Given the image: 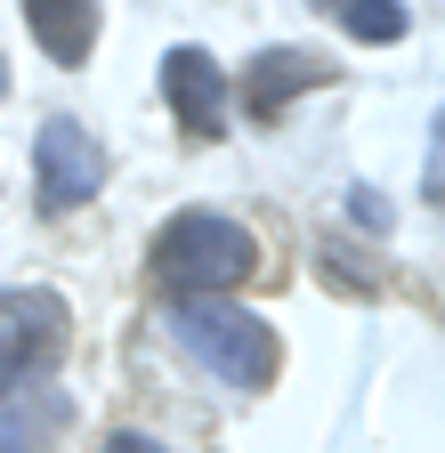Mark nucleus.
<instances>
[{"mask_svg": "<svg viewBox=\"0 0 445 453\" xmlns=\"http://www.w3.org/2000/svg\"><path fill=\"white\" fill-rule=\"evenodd\" d=\"M0 97H9V65H0Z\"/></svg>", "mask_w": 445, "mask_h": 453, "instance_id": "9b49d317", "label": "nucleus"}, {"mask_svg": "<svg viewBox=\"0 0 445 453\" xmlns=\"http://www.w3.org/2000/svg\"><path fill=\"white\" fill-rule=\"evenodd\" d=\"M97 187H105V146L73 122V113H49L41 138H33V195H41V211L65 219V211H81Z\"/></svg>", "mask_w": 445, "mask_h": 453, "instance_id": "20e7f679", "label": "nucleus"}, {"mask_svg": "<svg viewBox=\"0 0 445 453\" xmlns=\"http://www.w3.org/2000/svg\"><path fill=\"white\" fill-rule=\"evenodd\" d=\"M154 275L171 283L179 300H227L235 283L259 275V243H251V226L227 219V211H179L154 235Z\"/></svg>", "mask_w": 445, "mask_h": 453, "instance_id": "f257e3e1", "label": "nucleus"}, {"mask_svg": "<svg viewBox=\"0 0 445 453\" xmlns=\"http://www.w3.org/2000/svg\"><path fill=\"white\" fill-rule=\"evenodd\" d=\"M105 453H162V445H154V437H130V429H122V437H105Z\"/></svg>", "mask_w": 445, "mask_h": 453, "instance_id": "9d476101", "label": "nucleus"}, {"mask_svg": "<svg viewBox=\"0 0 445 453\" xmlns=\"http://www.w3.org/2000/svg\"><path fill=\"white\" fill-rule=\"evenodd\" d=\"M162 97H171L179 130L187 138H227V81H219V57L179 41L171 57H162Z\"/></svg>", "mask_w": 445, "mask_h": 453, "instance_id": "39448f33", "label": "nucleus"}, {"mask_svg": "<svg viewBox=\"0 0 445 453\" xmlns=\"http://www.w3.org/2000/svg\"><path fill=\"white\" fill-rule=\"evenodd\" d=\"M33 41L58 57V65H81V57L97 49V0H17Z\"/></svg>", "mask_w": 445, "mask_h": 453, "instance_id": "0eeeda50", "label": "nucleus"}, {"mask_svg": "<svg viewBox=\"0 0 445 453\" xmlns=\"http://www.w3.org/2000/svg\"><path fill=\"white\" fill-rule=\"evenodd\" d=\"M58 421H65V396H0V453H33V445H49L58 437Z\"/></svg>", "mask_w": 445, "mask_h": 453, "instance_id": "6e6552de", "label": "nucleus"}, {"mask_svg": "<svg viewBox=\"0 0 445 453\" xmlns=\"http://www.w3.org/2000/svg\"><path fill=\"white\" fill-rule=\"evenodd\" d=\"M171 340L227 388H267L275 380V332L235 300H171Z\"/></svg>", "mask_w": 445, "mask_h": 453, "instance_id": "f03ea898", "label": "nucleus"}, {"mask_svg": "<svg viewBox=\"0 0 445 453\" xmlns=\"http://www.w3.org/2000/svg\"><path fill=\"white\" fill-rule=\"evenodd\" d=\"M316 9H324L332 25H349L357 41H372V49H388V41L413 33V17L397 9V0H316Z\"/></svg>", "mask_w": 445, "mask_h": 453, "instance_id": "1a4fd4ad", "label": "nucleus"}, {"mask_svg": "<svg viewBox=\"0 0 445 453\" xmlns=\"http://www.w3.org/2000/svg\"><path fill=\"white\" fill-rule=\"evenodd\" d=\"M332 81V65L316 49H259L251 57V73H243V105L259 113V122H275L292 97H308V89H324Z\"/></svg>", "mask_w": 445, "mask_h": 453, "instance_id": "423d86ee", "label": "nucleus"}, {"mask_svg": "<svg viewBox=\"0 0 445 453\" xmlns=\"http://www.w3.org/2000/svg\"><path fill=\"white\" fill-rule=\"evenodd\" d=\"M65 340H73V308L49 292V283H9V292H0V396L41 380L65 357Z\"/></svg>", "mask_w": 445, "mask_h": 453, "instance_id": "7ed1b4c3", "label": "nucleus"}]
</instances>
